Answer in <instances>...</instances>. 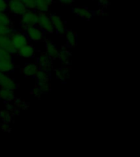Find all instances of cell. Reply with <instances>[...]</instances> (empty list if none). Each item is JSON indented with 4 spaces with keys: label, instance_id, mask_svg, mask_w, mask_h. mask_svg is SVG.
<instances>
[{
    "label": "cell",
    "instance_id": "1",
    "mask_svg": "<svg viewBox=\"0 0 140 157\" xmlns=\"http://www.w3.org/2000/svg\"><path fill=\"white\" fill-rule=\"evenodd\" d=\"M13 55L9 52L0 50V72L5 74L12 73L15 70Z\"/></svg>",
    "mask_w": 140,
    "mask_h": 157
},
{
    "label": "cell",
    "instance_id": "2",
    "mask_svg": "<svg viewBox=\"0 0 140 157\" xmlns=\"http://www.w3.org/2000/svg\"><path fill=\"white\" fill-rule=\"evenodd\" d=\"M39 12L34 9H27L23 14L20 17V25L22 30L29 26L37 25Z\"/></svg>",
    "mask_w": 140,
    "mask_h": 157
},
{
    "label": "cell",
    "instance_id": "3",
    "mask_svg": "<svg viewBox=\"0 0 140 157\" xmlns=\"http://www.w3.org/2000/svg\"><path fill=\"white\" fill-rule=\"evenodd\" d=\"M37 26L44 32V34H51L54 33V28L50 19V15L47 12H39Z\"/></svg>",
    "mask_w": 140,
    "mask_h": 157
},
{
    "label": "cell",
    "instance_id": "4",
    "mask_svg": "<svg viewBox=\"0 0 140 157\" xmlns=\"http://www.w3.org/2000/svg\"><path fill=\"white\" fill-rule=\"evenodd\" d=\"M9 36L12 45L14 46L16 50L21 48V47L25 46V44L29 43V39L27 38L24 30H15L14 29Z\"/></svg>",
    "mask_w": 140,
    "mask_h": 157
},
{
    "label": "cell",
    "instance_id": "5",
    "mask_svg": "<svg viewBox=\"0 0 140 157\" xmlns=\"http://www.w3.org/2000/svg\"><path fill=\"white\" fill-rule=\"evenodd\" d=\"M24 32L26 34L29 41L38 43L42 41L44 38V33L37 25L27 27L24 29Z\"/></svg>",
    "mask_w": 140,
    "mask_h": 157
},
{
    "label": "cell",
    "instance_id": "6",
    "mask_svg": "<svg viewBox=\"0 0 140 157\" xmlns=\"http://www.w3.org/2000/svg\"><path fill=\"white\" fill-rule=\"evenodd\" d=\"M26 10L25 6L20 0H7V12L11 14L21 17Z\"/></svg>",
    "mask_w": 140,
    "mask_h": 157
},
{
    "label": "cell",
    "instance_id": "7",
    "mask_svg": "<svg viewBox=\"0 0 140 157\" xmlns=\"http://www.w3.org/2000/svg\"><path fill=\"white\" fill-rule=\"evenodd\" d=\"M17 88V83L7 74L0 72V88L14 92Z\"/></svg>",
    "mask_w": 140,
    "mask_h": 157
},
{
    "label": "cell",
    "instance_id": "8",
    "mask_svg": "<svg viewBox=\"0 0 140 157\" xmlns=\"http://www.w3.org/2000/svg\"><path fill=\"white\" fill-rule=\"evenodd\" d=\"M39 69L37 62H27L21 68V74L26 78H34Z\"/></svg>",
    "mask_w": 140,
    "mask_h": 157
},
{
    "label": "cell",
    "instance_id": "9",
    "mask_svg": "<svg viewBox=\"0 0 140 157\" xmlns=\"http://www.w3.org/2000/svg\"><path fill=\"white\" fill-rule=\"evenodd\" d=\"M50 19H51L52 25H53L54 32H56V34H64L65 31L66 30V26L63 20L61 19V17L56 14H51Z\"/></svg>",
    "mask_w": 140,
    "mask_h": 157
},
{
    "label": "cell",
    "instance_id": "10",
    "mask_svg": "<svg viewBox=\"0 0 140 157\" xmlns=\"http://www.w3.org/2000/svg\"><path fill=\"white\" fill-rule=\"evenodd\" d=\"M36 50L34 48V47L31 44H27L25 46L21 47V48L17 49L16 53L19 56L22 57V58H33L35 55Z\"/></svg>",
    "mask_w": 140,
    "mask_h": 157
},
{
    "label": "cell",
    "instance_id": "11",
    "mask_svg": "<svg viewBox=\"0 0 140 157\" xmlns=\"http://www.w3.org/2000/svg\"><path fill=\"white\" fill-rule=\"evenodd\" d=\"M0 50L14 55L17 50L12 45L9 35H0Z\"/></svg>",
    "mask_w": 140,
    "mask_h": 157
},
{
    "label": "cell",
    "instance_id": "12",
    "mask_svg": "<svg viewBox=\"0 0 140 157\" xmlns=\"http://www.w3.org/2000/svg\"><path fill=\"white\" fill-rule=\"evenodd\" d=\"M73 12L76 16H78L83 19L87 20V21L90 20L94 14L92 11H90L87 7H83V6H76L73 8Z\"/></svg>",
    "mask_w": 140,
    "mask_h": 157
},
{
    "label": "cell",
    "instance_id": "13",
    "mask_svg": "<svg viewBox=\"0 0 140 157\" xmlns=\"http://www.w3.org/2000/svg\"><path fill=\"white\" fill-rule=\"evenodd\" d=\"M52 60L50 59L46 52H43V53L39 54L37 59V63L39 65V68L45 70V71H49L52 67Z\"/></svg>",
    "mask_w": 140,
    "mask_h": 157
},
{
    "label": "cell",
    "instance_id": "14",
    "mask_svg": "<svg viewBox=\"0 0 140 157\" xmlns=\"http://www.w3.org/2000/svg\"><path fill=\"white\" fill-rule=\"evenodd\" d=\"M55 0H34V10L38 12H47Z\"/></svg>",
    "mask_w": 140,
    "mask_h": 157
},
{
    "label": "cell",
    "instance_id": "15",
    "mask_svg": "<svg viewBox=\"0 0 140 157\" xmlns=\"http://www.w3.org/2000/svg\"><path fill=\"white\" fill-rule=\"evenodd\" d=\"M45 52L50 57L51 60H56L58 57L59 50L56 48V44H54L52 42H46Z\"/></svg>",
    "mask_w": 140,
    "mask_h": 157
},
{
    "label": "cell",
    "instance_id": "16",
    "mask_svg": "<svg viewBox=\"0 0 140 157\" xmlns=\"http://www.w3.org/2000/svg\"><path fill=\"white\" fill-rule=\"evenodd\" d=\"M36 78L38 84H44V83H49L50 80V75H49V71H45L43 69H39L36 75L34 76Z\"/></svg>",
    "mask_w": 140,
    "mask_h": 157
},
{
    "label": "cell",
    "instance_id": "17",
    "mask_svg": "<svg viewBox=\"0 0 140 157\" xmlns=\"http://www.w3.org/2000/svg\"><path fill=\"white\" fill-rule=\"evenodd\" d=\"M64 34L66 37L67 47H71V48L76 47V44H77V36H76V32L71 30V29H66Z\"/></svg>",
    "mask_w": 140,
    "mask_h": 157
},
{
    "label": "cell",
    "instance_id": "18",
    "mask_svg": "<svg viewBox=\"0 0 140 157\" xmlns=\"http://www.w3.org/2000/svg\"><path fill=\"white\" fill-rule=\"evenodd\" d=\"M16 98L14 95V92L7 90V89H3L0 88V99L2 100L5 102H9L12 101Z\"/></svg>",
    "mask_w": 140,
    "mask_h": 157
},
{
    "label": "cell",
    "instance_id": "19",
    "mask_svg": "<svg viewBox=\"0 0 140 157\" xmlns=\"http://www.w3.org/2000/svg\"><path fill=\"white\" fill-rule=\"evenodd\" d=\"M0 25H13L12 18L7 12H0Z\"/></svg>",
    "mask_w": 140,
    "mask_h": 157
},
{
    "label": "cell",
    "instance_id": "20",
    "mask_svg": "<svg viewBox=\"0 0 140 157\" xmlns=\"http://www.w3.org/2000/svg\"><path fill=\"white\" fill-rule=\"evenodd\" d=\"M0 120L2 122L10 124L12 120V113L7 109L0 110Z\"/></svg>",
    "mask_w": 140,
    "mask_h": 157
},
{
    "label": "cell",
    "instance_id": "21",
    "mask_svg": "<svg viewBox=\"0 0 140 157\" xmlns=\"http://www.w3.org/2000/svg\"><path fill=\"white\" fill-rule=\"evenodd\" d=\"M57 58L60 59V61L64 64L68 65L70 63V59H71V54L66 48H64L61 50V52H59V55Z\"/></svg>",
    "mask_w": 140,
    "mask_h": 157
},
{
    "label": "cell",
    "instance_id": "22",
    "mask_svg": "<svg viewBox=\"0 0 140 157\" xmlns=\"http://www.w3.org/2000/svg\"><path fill=\"white\" fill-rule=\"evenodd\" d=\"M56 77L61 81H66L69 76L68 70L66 68H60L56 71Z\"/></svg>",
    "mask_w": 140,
    "mask_h": 157
},
{
    "label": "cell",
    "instance_id": "23",
    "mask_svg": "<svg viewBox=\"0 0 140 157\" xmlns=\"http://www.w3.org/2000/svg\"><path fill=\"white\" fill-rule=\"evenodd\" d=\"M13 30V25H0V35H10Z\"/></svg>",
    "mask_w": 140,
    "mask_h": 157
},
{
    "label": "cell",
    "instance_id": "24",
    "mask_svg": "<svg viewBox=\"0 0 140 157\" xmlns=\"http://www.w3.org/2000/svg\"><path fill=\"white\" fill-rule=\"evenodd\" d=\"M25 6L27 9H34V0H20Z\"/></svg>",
    "mask_w": 140,
    "mask_h": 157
},
{
    "label": "cell",
    "instance_id": "25",
    "mask_svg": "<svg viewBox=\"0 0 140 157\" xmlns=\"http://www.w3.org/2000/svg\"><path fill=\"white\" fill-rule=\"evenodd\" d=\"M0 12H7V0H0Z\"/></svg>",
    "mask_w": 140,
    "mask_h": 157
},
{
    "label": "cell",
    "instance_id": "26",
    "mask_svg": "<svg viewBox=\"0 0 140 157\" xmlns=\"http://www.w3.org/2000/svg\"><path fill=\"white\" fill-rule=\"evenodd\" d=\"M31 93L34 96H36V97H38V96H40L41 94H43V92H42L40 87L38 85V86H36V87H34V88L32 89Z\"/></svg>",
    "mask_w": 140,
    "mask_h": 157
},
{
    "label": "cell",
    "instance_id": "27",
    "mask_svg": "<svg viewBox=\"0 0 140 157\" xmlns=\"http://www.w3.org/2000/svg\"><path fill=\"white\" fill-rule=\"evenodd\" d=\"M0 128H1V129L2 131H5V132H10V130H11L9 127V124H7V123H1L0 124Z\"/></svg>",
    "mask_w": 140,
    "mask_h": 157
},
{
    "label": "cell",
    "instance_id": "28",
    "mask_svg": "<svg viewBox=\"0 0 140 157\" xmlns=\"http://www.w3.org/2000/svg\"><path fill=\"white\" fill-rule=\"evenodd\" d=\"M56 1L64 5H72L75 2V0H56Z\"/></svg>",
    "mask_w": 140,
    "mask_h": 157
},
{
    "label": "cell",
    "instance_id": "29",
    "mask_svg": "<svg viewBox=\"0 0 140 157\" xmlns=\"http://www.w3.org/2000/svg\"><path fill=\"white\" fill-rule=\"evenodd\" d=\"M98 2H99V3H100L102 6H103L104 7H107L108 5L110 4L109 0H98Z\"/></svg>",
    "mask_w": 140,
    "mask_h": 157
},
{
    "label": "cell",
    "instance_id": "30",
    "mask_svg": "<svg viewBox=\"0 0 140 157\" xmlns=\"http://www.w3.org/2000/svg\"><path fill=\"white\" fill-rule=\"evenodd\" d=\"M97 13H98V15H103V10H98V12H97Z\"/></svg>",
    "mask_w": 140,
    "mask_h": 157
}]
</instances>
